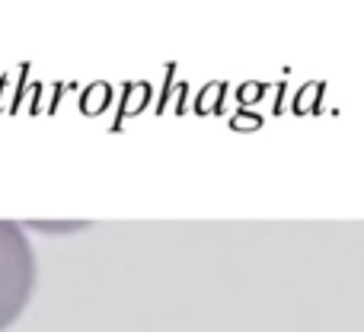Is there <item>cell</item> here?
Segmentation results:
<instances>
[{
    "instance_id": "1",
    "label": "cell",
    "mask_w": 364,
    "mask_h": 332,
    "mask_svg": "<svg viewBox=\"0 0 364 332\" xmlns=\"http://www.w3.org/2000/svg\"><path fill=\"white\" fill-rule=\"evenodd\" d=\"M36 294V252L26 230L13 220H0V332L26 314Z\"/></svg>"
}]
</instances>
